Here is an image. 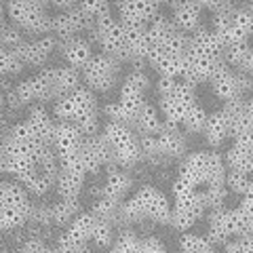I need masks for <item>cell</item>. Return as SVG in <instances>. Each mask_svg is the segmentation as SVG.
Returning <instances> with one entry per match:
<instances>
[{
    "label": "cell",
    "mask_w": 253,
    "mask_h": 253,
    "mask_svg": "<svg viewBox=\"0 0 253 253\" xmlns=\"http://www.w3.org/2000/svg\"><path fill=\"white\" fill-rule=\"evenodd\" d=\"M205 207H196V205H173V213H171V221L169 226L179 230L181 234L190 232L196 221L205 215Z\"/></svg>",
    "instance_id": "f546056e"
},
{
    "label": "cell",
    "mask_w": 253,
    "mask_h": 253,
    "mask_svg": "<svg viewBox=\"0 0 253 253\" xmlns=\"http://www.w3.org/2000/svg\"><path fill=\"white\" fill-rule=\"evenodd\" d=\"M161 116L163 114L158 112V108L154 104H150V101H146V104L141 106V110L137 112L135 121H133V125H131V129L135 131L139 137L156 135V133L163 129V125H165V121Z\"/></svg>",
    "instance_id": "4316f807"
},
{
    "label": "cell",
    "mask_w": 253,
    "mask_h": 253,
    "mask_svg": "<svg viewBox=\"0 0 253 253\" xmlns=\"http://www.w3.org/2000/svg\"><path fill=\"white\" fill-rule=\"evenodd\" d=\"M13 95H15V99H17L19 104H32V101L55 99V91H53L49 68H44L38 74L26 78V81H21Z\"/></svg>",
    "instance_id": "2e32d148"
},
{
    "label": "cell",
    "mask_w": 253,
    "mask_h": 253,
    "mask_svg": "<svg viewBox=\"0 0 253 253\" xmlns=\"http://www.w3.org/2000/svg\"><path fill=\"white\" fill-rule=\"evenodd\" d=\"M203 135L211 148H219L228 137H232V121H230V116L224 112V108L209 114V121H207Z\"/></svg>",
    "instance_id": "cb8c5ba5"
},
{
    "label": "cell",
    "mask_w": 253,
    "mask_h": 253,
    "mask_svg": "<svg viewBox=\"0 0 253 253\" xmlns=\"http://www.w3.org/2000/svg\"><path fill=\"white\" fill-rule=\"evenodd\" d=\"M179 253H219L217 245L207 234L184 232L179 236Z\"/></svg>",
    "instance_id": "4dcf8cb0"
},
{
    "label": "cell",
    "mask_w": 253,
    "mask_h": 253,
    "mask_svg": "<svg viewBox=\"0 0 253 253\" xmlns=\"http://www.w3.org/2000/svg\"><path fill=\"white\" fill-rule=\"evenodd\" d=\"M93 243L99 245V247L112 245V224H110V221H106V219L97 221V228H95V234H93Z\"/></svg>",
    "instance_id": "f35d334b"
},
{
    "label": "cell",
    "mask_w": 253,
    "mask_h": 253,
    "mask_svg": "<svg viewBox=\"0 0 253 253\" xmlns=\"http://www.w3.org/2000/svg\"><path fill=\"white\" fill-rule=\"evenodd\" d=\"M4 11L9 13L11 21L23 32L30 34L49 36L53 28V15L46 11V4L36 0H11L4 4Z\"/></svg>",
    "instance_id": "ba28073f"
},
{
    "label": "cell",
    "mask_w": 253,
    "mask_h": 253,
    "mask_svg": "<svg viewBox=\"0 0 253 253\" xmlns=\"http://www.w3.org/2000/svg\"><path fill=\"white\" fill-rule=\"evenodd\" d=\"M148 84H150V78L144 70H139V68L131 70L121 84V95H118V99L104 108L108 121L125 123V125L131 126L137 112L141 110V106L146 104L144 95L148 91Z\"/></svg>",
    "instance_id": "277c9868"
},
{
    "label": "cell",
    "mask_w": 253,
    "mask_h": 253,
    "mask_svg": "<svg viewBox=\"0 0 253 253\" xmlns=\"http://www.w3.org/2000/svg\"><path fill=\"white\" fill-rule=\"evenodd\" d=\"M89 173H84L81 167H76L72 163H59V173H57V192L61 199H78L84 184V177Z\"/></svg>",
    "instance_id": "44dd1931"
},
{
    "label": "cell",
    "mask_w": 253,
    "mask_h": 253,
    "mask_svg": "<svg viewBox=\"0 0 253 253\" xmlns=\"http://www.w3.org/2000/svg\"><path fill=\"white\" fill-rule=\"evenodd\" d=\"M95 41L101 46V53L112 55L116 59H125L126 51V23H123L118 17H110L106 21L97 23L93 28Z\"/></svg>",
    "instance_id": "5bb4252c"
},
{
    "label": "cell",
    "mask_w": 253,
    "mask_h": 253,
    "mask_svg": "<svg viewBox=\"0 0 253 253\" xmlns=\"http://www.w3.org/2000/svg\"><path fill=\"white\" fill-rule=\"evenodd\" d=\"M249 253H251V251H249Z\"/></svg>",
    "instance_id": "f6af8a7d"
},
{
    "label": "cell",
    "mask_w": 253,
    "mask_h": 253,
    "mask_svg": "<svg viewBox=\"0 0 253 253\" xmlns=\"http://www.w3.org/2000/svg\"><path fill=\"white\" fill-rule=\"evenodd\" d=\"M86 28V21L83 17V13L78 11V6H70V9H63L57 15H53V28L51 34L59 41H68L72 36H78V32Z\"/></svg>",
    "instance_id": "ffe728a7"
},
{
    "label": "cell",
    "mask_w": 253,
    "mask_h": 253,
    "mask_svg": "<svg viewBox=\"0 0 253 253\" xmlns=\"http://www.w3.org/2000/svg\"><path fill=\"white\" fill-rule=\"evenodd\" d=\"M247 76L253 78V53H251V63H249V70H247Z\"/></svg>",
    "instance_id": "b9f144b4"
},
{
    "label": "cell",
    "mask_w": 253,
    "mask_h": 253,
    "mask_svg": "<svg viewBox=\"0 0 253 253\" xmlns=\"http://www.w3.org/2000/svg\"><path fill=\"white\" fill-rule=\"evenodd\" d=\"M224 112L232 121V141L253 146V97L224 104Z\"/></svg>",
    "instance_id": "9a60e30c"
},
{
    "label": "cell",
    "mask_w": 253,
    "mask_h": 253,
    "mask_svg": "<svg viewBox=\"0 0 253 253\" xmlns=\"http://www.w3.org/2000/svg\"><path fill=\"white\" fill-rule=\"evenodd\" d=\"M106 144L112 154V165L114 167H133L141 161L144 156V148H141V137L129 125L125 123H116V121H108L101 129Z\"/></svg>",
    "instance_id": "8992f818"
},
{
    "label": "cell",
    "mask_w": 253,
    "mask_h": 253,
    "mask_svg": "<svg viewBox=\"0 0 253 253\" xmlns=\"http://www.w3.org/2000/svg\"><path fill=\"white\" fill-rule=\"evenodd\" d=\"M23 66H26V61H23L17 49H2V72L4 74H17L21 72Z\"/></svg>",
    "instance_id": "74e56055"
},
{
    "label": "cell",
    "mask_w": 253,
    "mask_h": 253,
    "mask_svg": "<svg viewBox=\"0 0 253 253\" xmlns=\"http://www.w3.org/2000/svg\"><path fill=\"white\" fill-rule=\"evenodd\" d=\"M51 74V83H53V91H55V99L63 97V95L76 91L78 86H83V72L70 66H59V68H49Z\"/></svg>",
    "instance_id": "d4e9b609"
},
{
    "label": "cell",
    "mask_w": 253,
    "mask_h": 253,
    "mask_svg": "<svg viewBox=\"0 0 253 253\" xmlns=\"http://www.w3.org/2000/svg\"><path fill=\"white\" fill-rule=\"evenodd\" d=\"M26 125H28V129L32 131V135L41 141V144L51 146L53 131H55V125H57V121H55V118L46 112L42 106H32L30 108Z\"/></svg>",
    "instance_id": "603a6c76"
},
{
    "label": "cell",
    "mask_w": 253,
    "mask_h": 253,
    "mask_svg": "<svg viewBox=\"0 0 253 253\" xmlns=\"http://www.w3.org/2000/svg\"><path fill=\"white\" fill-rule=\"evenodd\" d=\"M249 249H251V253H253V236H249Z\"/></svg>",
    "instance_id": "7bdbcfd3"
},
{
    "label": "cell",
    "mask_w": 253,
    "mask_h": 253,
    "mask_svg": "<svg viewBox=\"0 0 253 253\" xmlns=\"http://www.w3.org/2000/svg\"><path fill=\"white\" fill-rule=\"evenodd\" d=\"M139 245H141V239L137 234L125 232L121 234V239L110 245L108 253H139Z\"/></svg>",
    "instance_id": "d590c367"
},
{
    "label": "cell",
    "mask_w": 253,
    "mask_h": 253,
    "mask_svg": "<svg viewBox=\"0 0 253 253\" xmlns=\"http://www.w3.org/2000/svg\"><path fill=\"white\" fill-rule=\"evenodd\" d=\"M213 13V30L219 36L224 46L249 42V36L253 34V13L247 4H230V2H211L203 4Z\"/></svg>",
    "instance_id": "7a4b0ae2"
},
{
    "label": "cell",
    "mask_w": 253,
    "mask_h": 253,
    "mask_svg": "<svg viewBox=\"0 0 253 253\" xmlns=\"http://www.w3.org/2000/svg\"><path fill=\"white\" fill-rule=\"evenodd\" d=\"M78 215V199H61L51 207V219L55 221H72Z\"/></svg>",
    "instance_id": "e575fe53"
},
{
    "label": "cell",
    "mask_w": 253,
    "mask_h": 253,
    "mask_svg": "<svg viewBox=\"0 0 253 253\" xmlns=\"http://www.w3.org/2000/svg\"><path fill=\"white\" fill-rule=\"evenodd\" d=\"M32 203L28 188L17 179L2 181L0 188V228L4 232L17 230L32 217Z\"/></svg>",
    "instance_id": "52a82bcc"
},
{
    "label": "cell",
    "mask_w": 253,
    "mask_h": 253,
    "mask_svg": "<svg viewBox=\"0 0 253 253\" xmlns=\"http://www.w3.org/2000/svg\"><path fill=\"white\" fill-rule=\"evenodd\" d=\"M228 171H241L253 175V146L241 144V141H232L228 152L224 154Z\"/></svg>",
    "instance_id": "83f0119b"
},
{
    "label": "cell",
    "mask_w": 253,
    "mask_h": 253,
    "mask_svg": "<svg viewBox=\"0 0 253 253\" xmlns=\"http://www.w3.org/2000/svg\"><path fill=\"white\" fill-rule=\"evenodd\" d=\"M139 253H167V247L154 236H148V239H141Z\"/></svg>",
    "instance_id": "60d3db41"
},
{
    "label": "cell",
    "mask_w": 253,
    "mask_h": 253,
    "mask_svg": "<svg viewBox=\"0 0 253 253\" xmlns=\"http://www.w3.org/2000/svg\"><path fill=\"white\" fill-rule=\"evenodd\" d=\"M76 6H78V11L83 13V17L89 28H95L97 23L112 17V15H110V4L101 2V0H89V2H81Z\"/></svg>",
    "instance_id": "d6a6232c"
},
{
    "label": "cell",
    "mask_w": 253,
    "mask_h": 253,
    "mask_svg": "<svg viewBox=\"0 0 253 253\" xmlns=\"http://www.w3.org/2000/svg\"><path fill=\"white\" fill-rule=\"evenodd\" d=\"M194 86L188 81H169L158 78V99H161V114L167 125L179 126L184 123L186 114L196 106Z\"/></svg>",
    "instance_id": "5b68a950"
},
{
    "label": "cell",
    "mask_w": 253,
    "mask_h": 253,
    "mask_svg": "<svg viewBox=\"0 0 253 253\" xmlns=\"http://www.w3.org/2000/svg\"><path fill=\"white\" fill-rule=\"evenodd\" d=\"M251 53H253V44L249 42H241V44H232L226 49V63L230 68H234L236 72L247 74L249 63H251Z\"/></svg>",
    "instance_id": "1f68e13d"
},
{
    "label": "cell",
    "mask_w": 253,
    "mask_h": 253,
    "mask_svg": "<svg viewBox=\"0 0 253 253\" xmlns=\"http://www.w3.org/2000/svg\"><path fill=\"white\" fill-rule=\"evenodd\" d=\"M226 175H228V167L221 154L213 152V150L188 152L181 158L177 175L171 184L173 205L205 207V192L211 186L226 184Z\"/></svg>",
    "instance_id": "6da1fadb"
},
{
    "label": "cell",
    "mask_w": 253,
    "mask_h": 253,
    "mask_svg": "<svg viewBox=\"0 0 253 253\" xmlns=\"http://www.w3.org/2000/svg\"><path fill=\"white\" fill-rule=\"evenodd\" d=\"M118 19L126 26H150L158 19V2L152 0H123L116 4Z\"/></svg>",
    "instance_id": "ac0fdd59"
},
{
    "label": "cell",
    "mask_w": 253,
    "mask_h": 253,
    "mask_svg": "<svg viewBox=\"0 0 253 253\" xmlns=\"http://www.w3.org/2000/svg\"><path fill=\"white\" fill-rule=\"evenodd\" d=\"M253 175H249V173H241V171H228L226 175V186L230 192L243 196L245 190L249 188V181H251Z\"/></svg>",
    "instance_id": "8d00e7d4"
},
{
    "label": "cell",
    "mask_w": 253,
    "mask_h": 253,
    "mask_svg": "<svg viewBox=\"0 0 253 253\" xmlns=\"http://www.w3.org/2000/svg\"><path fill=\"white\" fill-rule=\"evenodd\" d=\"M171 21L175 28L184 34H194L199 28H203V4L201 2H177L173 4Z\"/></svg>",
    "instance_id": "7402d4cb"
},
{
    "label": "cell",
    "mask_w": 253,
    "mask_h": 253,
    "mask_svg": "<svg viewBox=\"0 0 253 253\" xmlns=\"http://www.w3.org/2000/svg\"><path fill=\"white\" fill-rule=\"evenodd\" d=\"M55 44H57V38L49 34V36L36 38V41H26L17 51L28 66H42L46 57L51 55V51L55 49Z\"/></svg>",
    "instance_id": "484cf974"
},
{
    "label": "cell",
    "mask_w": 253,
    "mask_h": 253,
    "mask_svg": "<svg viewBox=\"0 0 253 253\" xmlns=\"http://www.w3.org/2000/svg\"><path fill=\"white\" fill-rule=\"evenodd\" d=\"M121 78V59L106 53H95L93 61L83 70V83L93 93H108Z\"/></svg>",
    "instance_id": "8fae6325"
},
{
    "label": "cell",
    "mask_w": 253,
    "mask_h": 253,
    "mask_svg": "<svg viewBox=\"0 0 253 253\" xmlns=\"http://www.w3.org/2000/svg\"><path fill=\"white\" fill-rule=\"evenodd\" d=\"M207 236L217 245L224 247L226 243L241 236V217L236 207H219L209 213L207 221Z\"/></svg>",
    "instance_id": "4fadbf2b"
},
{
    "label": "cell",
    "mask_w": 253,
    "mask_h": 253,
    "mask_svg": "<svg viewBox=\"0 0 253 253\" xmlns=\"http://www.w3.org/2000/svg\"><path fill=\"white\" fill-rule=\"evenodd\" d=\"M131 186H133V179L129 173L123 171L121 167H112V169H108V179H106L104 190H101V196L125 203V196L129 194Z\"/></svg>",
    "instance_id": "f1b7e54d"
},
{
    "label": "cell",
    "mask_w": 253,
    "mask_h": 253,
    "mask_svg": "<svg viewBox=\"0 0 253 253\" xmlns=\"http://www.w3.org/2000/svg\"><path fill=\"white\" fill-rule=\"evenodd\" d=\"M95 114H97V99H95V93L84 84L78 86L76 91L55 99V104H53L55 121L78 125Z\"/></svg>",
    "instance_id": "9c48e42d"
},
{
    "label": "cell",
    "mask_w": 253,
    "mask_h": 253,
    "mask_svg": "<svg viewBox=\"0 0 253 253\" xmlns=\"http://www.w3.org/2000/svg\"><path fill=\"white\" fill-rule=\"evenodd\" d=\"M247 6H249V11H251V13H253V2H249V4H247Z\"/></svg>",
    "instance_id": "ee69618b"
},
{
    "label": "cell",
    "mask_w": 253,
    "mask_h": 253,
    "mask_svg": "<svg viewBox=\"0 0 253 253\" xmlns=\"http://www.w3.org/2000/svg\"><path fill=\"white\" fill-rule=\"evenodd\" d=\"M171 213H173V203H169L167 194L161 192V190L154 186H144L123 203L121 219H125V221L150 219V221H154V224L169 226Z\"/></svg>",
    "instance_id": "3957f363"
},
{
    "label": "cell",
    "mask_w": 253,
    "mask_h": 253,
    "mask_svg": "<svg viewBox=\"0 0 253 253\" xmlns=\"http://www.w3.org/2000/svg\"><path fill=\"white\" fill-rule=\"evenodd\" d=\"M83 141H84L83 131L78 129L74 123L57 121V125H55V131H53L51 148H53V152L57 154L59 163L61 161H68V158H72L78 152V150L83 148Z\"/></svg>",
    "instance_id": "e0dca14e"
},
{
    "label": "cell",
    "mask_w": 253,
    "mask_h": 253,
    "mask_svg": "<svg viewBox=\"0 0 253 253\" xmlns=\"http://www.w3.org/2000/svg\"><path fill=\"white\" fill-rule=\"evenodd\" d=\"M236 207L241 209V213H243L245 217L253 219V177H251V181H249V188L245 190V194L241 196V203L236 205Z\"/></svg>",
    "instance_id": "ab89813d"
},
{
    "label": "cell",
    "mask_w": 253,
    "mask_h": 253,
    "mask_svg": "<svg viewBox=\"0 0 253 253\" xmlns=\"http://www.w3.org/2000/svg\"><path fill=\"white\" fill-rule=\"evenodd\" d=\"M251 84H253L251 76L243 74V72H236V70L230 68L228 63L211 78V89L221 101H224V104L245 99V93L251 89Z\"/></svg>",
    "instance_id": "7c38bea8"
},
{
    "label": "cell",
    "mask_w": 253,
    "mask_h": 253,
    "mask_svg": "<svg viewBox=\"0 0 253 253\" xmlns=\"http://www.w3.org/2000/svg\"><path fill=\"white\" fill-rule=\"evenodd\" d=\"M144 156H169V158H184L188 154V139L179 126L163 125L156 135L141 137Z\"/></svg>",
    "instance_id": "30bf717a"
},
{
    "label": "cell",
    "mask_w": 253,
    "mask_h": 253,
    "mask_svg": "<svg viewBox=\"0 0 253 253\" xmlns=\"http://www.w3.org/2000/svg\"><path fill=\"white\" fill-rule=\"evenodd\" d=\"M209 121V112L201 104H196L190 112L186 114L184 123H181V131L184 133H203Z\"/></svg>",
    "instance_id": "836d02e7"
},
{
    "label": "cell",
    "mask_w": 253,
    "mask_h": 253,
    "mask_svg": "<svg viewBox=\"0 0 253 253\" xmlns=\"http://www.w3.org/2000/svg\"><path fill=\"white\" fill-rule=\"evenodd\" d=\"M61 55H63V59H66V66L76 68V70H81V72L95 57L91 42L83 36H72V38H68V41H61Z\"/></svg>",
    "instance_id": "d6986e66"
}]
</instances>
